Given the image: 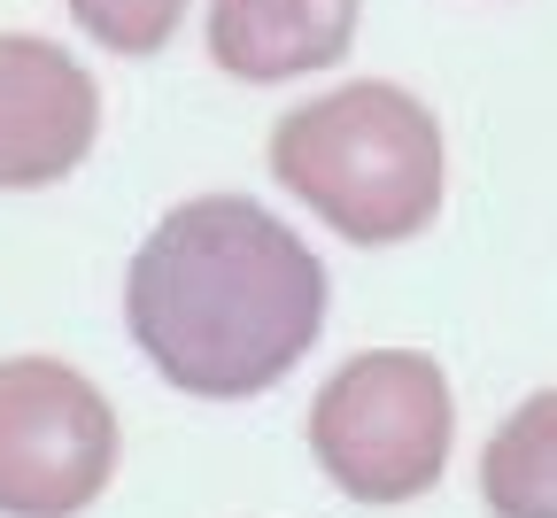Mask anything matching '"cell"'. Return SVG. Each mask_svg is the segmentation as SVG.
Segmentation results:
<instances>
[{
    "label": "cell",
    "instance_id": "obj_1",
    "mask_svg": "<svg viewBox=\"0 0 557 518\" xmlns=\"http://www.w3.org/2000/svg\"><path fill=\"white\" fill-rule=\"evenodd\" d=\"M139 356L201 403L278 387L325 333V263L248 194H194L139 240L124 271Z\"/></svg>",
    "mask_w": 557,
    "mask_h": 518
},
{
    "label": "cell",
    "instance_id": "obj_2",
    "mask_svg": "<svg viewBox=\"0 0 557 518\" xmlns=\"http://www.w3.org/2000/svg\"><path fill=\"white\" fill-rule=\"evenodd\" d=\"M271 178L341 240L395 248L442 209V124L410 86L348 78L271 124Z\"/></svg>",
    "mask_w": 557,
    "mask_h": 518
},
{
    "label": "cell",
    "instance_id": "obj_3",
    "mask_svg": "<svg viewBox=\"0 0 557 518\" xmlns=\"http://www.w3.org/2000/svg\"><path fill=\"white\" fill-rule=\"evenodd\" d=\"M457 441V395L426 348H364L310 395V457L357 503L426 495Z\"/></svg>",
    "mask_w": 557,
    "mask_h": 518
},
{
    "label": "cell",
    "instance_id": "obj_4",
    "mask_svg": "<svg viewBox=\"0 0 557 518\" xmlns=\"http://www.w3.org/2000/svg\"><path fill=\"white\" fill-rule=\"evenodd\" d=\"M116 403L62 356L0 363V518H78L116 480Z\"/></svg>",
    "mask_w": 557,
    "mask_h": 518
},
{
    "label": "cell",
    "instance_id": "obj_5",
    "mask_svg": "<svg viewBox=\"0 0 557 518\" xmlns=\"http://www.w3.org/2000/svg\"><path fill=\"white\" fill-rule=\"evenodd\" d=\"M101 132V86L39 32H0V194L54 186Z\"/></svg>",
    "mask_w": 557,
    "mask_h": 518
},
{
    "label": "cell",
    "instance_id": "obj_6",
    "mask_svg": "<svg viewBox=\"0 0 557 518\" xmlns=\"http://www.w3.org/2000/svg\"><path fill=\"white\" fill-rule=\"evenodd\" d=\"M364 0H209V62L248 86H287L310 70H333L357 39Z\"/></svg>",
    "mask_w": 557,
    "mask_h": 518
},
{
    "label": "cell",
    "instance_id": "obj_7",
    "mask_svg": "<svg viewBox=\"0 0 557 518\" xmlns=\"http://www.w3.org/2000/svg\"><path fill=\"white\" fill-rule=\"evenodd\" d=\"M480 495L496 518H557V387L527 395L480 449Z\"/></svg>",
    "mask_w": 557,
    "mask_h": 518
},
{
    "label": "cell",
    "instance_id": "obj_8",
    "mask_svg": "<svg viewBox=\"0 0 557 518\" xmlns=\"http://www.w3.org/2000/svg\"><path fill=\"white\" fill-rule=\"evenodd\" d=\"M70 16H78V32L109 54H163L171 32L186 24V0H70Z\"/></svg>",
    "mask_w": 557,
    "mask_h": 518
}]
</instances>
